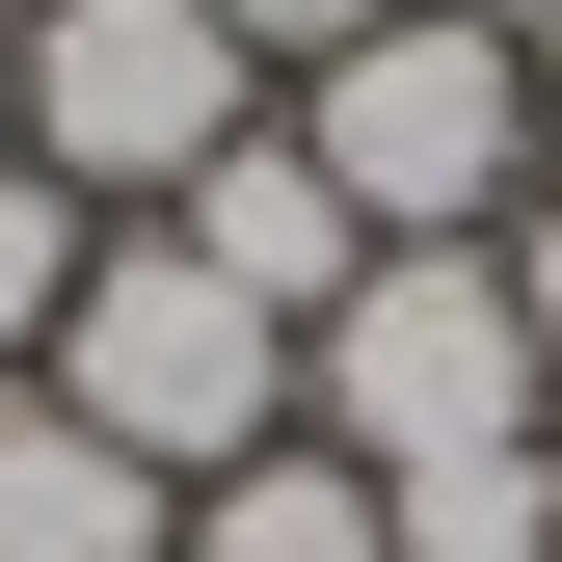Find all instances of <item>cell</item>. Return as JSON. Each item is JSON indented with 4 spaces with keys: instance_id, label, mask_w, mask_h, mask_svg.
<instances>
[{
    "instance_id": "obj_1",
    "label": "cell",
    "mask_w": 562,
    "mask_h": 562,
    "mask_svg": "<svg viewBox=\"0 0 562 562\" xmlns=\"http://www.w3.org/2000/svg\"><path fill=\"white\" fill-rule=\"evenodd\" d=\"M295 429H322L348 482H456V456H536L562 375H536V322H509L482 241H375V268L295 322Z\"/></svg>"
},
{
    "instance_id": "obj_2",
    "label": "cell",
    "mask_w": 562,
    "mask_h": 562,
    "mask_svg": "<svg viewBox=\"0 0 562 562\" xmlns=\"http://www.w3.org/2000/svg\"><path fill=\"white\" fill-rule=\"evenodd\" d=\"M295 161L348 188V241H509L536 215V54L456 27V0H402V27H348L295 81Z\"/></svg>"
},
{
    "instance_id": "obj_3",
    "label": "cell",
    "mask_w": 562,
    "mask_h": 562,
    "mask_svg": "<svg viewBox=\"0 0 562 562\" xmlns=\"http://www.w3.org/2000/svg\"><path fill=\"white\" fill-rule=\"evenodd\" d=\"M54 402H81L134 482H241V456H295V322H268V295H215L161 215H108L81 322H54Z\"/></svg>"
},
{
    "instance_id": "obj_4",
    "label": "cell",
    "mask_w": 562,
    "mask_h": 562,
    "mask_svg": "<svg viewBox=\"0 0 562 562\" xmlns=\"http://www.w3.org/2000/svg\"><path fill=\"white\" fill-rule=\"evenodd\" d=\"M241 134H268V54L215 0H54L27 27V161L81 215H188V161H241Z\"/></svg>"
},
{
    "instance_id": "obj_5",
    "label": "cell",
    "mask_w": 562,
    "mask_h": 562,
    "mask_svg": "<svg viewBox=\"0 0 562 562\" xmlns=\"http://www.w3.org/2000/svg\"><path fill=\"white\" fill-rule=\"evenodd\" d=\"M0 562H188V482H134L54 375H0Z\"/></svg>"
},
{
    "instance_id": "obj_6",
    "label": "cell",
    "mask_w": 562,
    "mask_h": 562,
    "mask_svg": "<svg viewBox=\"0 0 562 562\" xmlns=\"http://www.w3.org/2000/svg\"><path fill=\"white\" fill-rule=\"evenodd\" d=\"M161 241H188V268H215V295H268V322H322V295H348V268H375V241H348V188L295 161V108H268V134H241V161H188V215H161Z\"/></svg>"
},
{
    "instance_id": "obj_7",
    "label": "cell",
    "mask_w": 562,
    "mask_h": 562,
    "mask_svg": "<svg viewBox=\"0 0 562 562\" xmlns=\"http://www.w3.org/2000/svg\"><path fill=\"white\" fill-rule=\"evenodd\" d=\"M188 562H402V536H375V482L295 429V456H241V482H188Z\"/></svg>"
},
{
    "instance_id": "obj_8",
    "label": "cell",
    "mask_w": 562,
    "mask_h": 562,
    "mask_svg": "<svg viewBox=\"0 0 562 562\" xmlns=\"http://www.w3.org/2000/svg\"><path fill=\"white\" fill-rule=\"evenodd\" d=\"M81 268H108V215L54 161H0V375H54V322H81Z\"/></svg>"
},
{
    "instance_id": "obj_9",
    "label": "cell",
    "mask_w": 562,
    "mask_h": 562,
    "mask_svg": "<svg viewBox=\"0 0 562 562\" xmlns=\"http://www.w3.org/2000/svg\"><path fill=\"white\" fill-rule=\"evenodd\" d=\"M215 27H241V54H295V81H322V54H348V27H402V0H215Z\"/></svg>"
},
{
    "instance_id": "obj_10",
    "label": "cell",
    "mask_w": 562,
    "mask_h": 562,
    "mask_svg": "<svg viewBox=\"0 0 562 562\" xmlns=\"http://www.w3.org/2000/svg\"><path fill=\"white\" fill-rule=\"evenodd\" d=\"M482 268H509V322H536V375H562V188H536V215L482 241Z\"/></svg>"
},
{
    "instance_id": "obj_11",
    "label": "cell",
    "mask_w": 562,
    "mask_h": 562,
    "mask_svg": "<svg viewBox=\"0 0 562 562\" xmlns=\"http://www.w3.org/2000/svg\"><path fill=\"white\" fill-rule=\"evenodd\" d=\"M0 161H27V0H0Z\"/></svg>"
},
{
    "instance_id": "obj_12",
    "label": "cell",
    "mask_w": 562,
    "mask_h": 562,
    "mask_svg": "<svg viewBox=\"0 0 562 562\" xmlns=\"http://www.w3.org/2000/svg\"><path fill=\"white\" fill-rule=\"evenodd\" d=\"M536 188H562V27H536Z\"/></svg>"
},
{
    "instance_id": "obj_13",
    "label": "cell",
    "mask_w": 562,
    "mask_h": 562,
    "mask_svg": "<svg viewBox=\"0 0 562 562\" xmlns=\"http://www.w3.org/2000/svg\"><path fill=\"white\" fill-rule=\"evenodd\" d=\"M456 27H509V54H536V27H562V0H456Z\"/></svg>"
},
{
    "instance_id": "obj_14",
    "label": "cell",
    "mask_w": 562,
    "mask_h": 562,
    "mask_svg": "<svg viewBox=\"0 0 562 562\" xmlns=\"http://www.w3.org/2000/svg\"><path fill=\"white\" fill-rule=\"evenodd\" d=\"M27 27H54V0H27Z\"/></svg>"
}]
</instances>
